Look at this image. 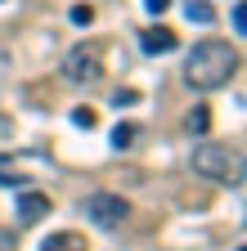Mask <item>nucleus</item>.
<instances>
[{"label":"nucleus","mask_w":247,"mask_h":251,"mask_svg":"<svg viewBox=\"0 0 247 251\" xmlns=\"http://www.w3.org/2000/svg\"><path fill=\"white\" fill-rule=\"evenodd\" d=\"M234 72H238V54L225 41H202L184 58V85L189 90H220Z\"/></svg>","instance_id":"1"},{"label":"nucleus","mask_w":247,"mask_h":251,"mask_svg":"<svg viewBox=\"0 0 247 251\" xmlns=\"http://www.w3.org/2000/svg\"><path fill=\"white\" fill-rule=\"evenodd\" d=\"M193 171L202 179H216V184H234V188L243 184V162L225 144H198L193 148Z\"/></svg>","instance_id":"2"},{"label":"nucleus","mask_w":247,"mask_h":251,"mask_svg":"<svg viewBox=\"0 0 247 251\" xmlns=\"http://www.w3.org/2000/svg\"><path fill=\"white\" fill-rule=\"evenodd\" d=\"M81 215H85L95 229H117L121 220L131 215V206H126V198H117V193H90V198L81 202Z\"/></svg>","instance_id":"3"},{"label":"nucleus","mask_w":247,"mask_h":251,"mask_svg":"<svg viewBox=\"0 0 247 251\" xmlns=\"http://www.w3.org/2000/svg\"><path fill=\"white\" fill-rule=\"evenodd\" d=\"M63 76L68 81H99L104 76V50L95 45V41H81V45H72V54L63 58Z\"/></svg>","instance_id":"4"},{"label":"nucleus","mask_w":247,"mask_h":251,"mask_svg":"<svg viewBox=\"0 0 247 251\" xmlns=\"http://www.w3.org/2000/svg\"><path fill=\"white\" fill-rule=\"evenodd\" d=\"M180 45V36L171 27H148V31H139V50L144 54H171Z\"/></svg>","instance_id":"5"},{"label":"nucleus","mask_w":247,"mask_h":251,"mask_svg":"<svg viewBox=\"0 0 247 251\" xmlns=\"http://www.w3.org/2000/svg\"><path fill=\"white\" fill-rule=\"evenodd\" d=\"M18 215H23V225L45 220V215H50V198H45V193H23V198H18Z\"/></svg>","instance_id":"6"},{"label":"nucleus","mask_w":247,"mask_h":251,"mask_svg":"<svg viewBox=\"0 0 247 251\" xmlns=\"http://www.w3.org/2000/svg\"><path fill=\"white\" fill-rule=\"evenodd\" d=\"M41 251H90V247H85V238H81V233L63 229V233H50V238L41 242Z\"/></svg>","instance_id":"7"},{"label":"nucleus","mask_w":247,"mask_h":251,"mask_svg":"<svg viewBox=\"0 0 247 251\" xmlns=\"http://www.w3.org/2000/svg\"><path fill=\"white\" fill-rule=\"evenodd\" d=\"M184 18L198 23V27H211L216 23V9L207 5V0H184Z\"/></svg>","instance_id":"8"},{"label":"nucleus","mask_w":247,"mask_h":251,"mask_svg":"<svg viewBox=\"0 0 247 251\" xmlns=\"http://www.w3.org/2000/svg\"><path fill=\"white\" fill-rule=\"evenodd\" d=\"M184 130H189V135H207V130H211V112H207V108L198 103V108H193L189 117H184Z\"/></svg>","instance_id":"9"},{"label":"nucleus","mask_w":247,"mask_h":251,"mask_svg":"<svg viewBox=\"0 0 247 251\" xmlns=\"http://www.w3.org/2000/svg\"><path fill=\"white\" fill-rule=\"evenodd\" d=\"M135 135H139V130H135L131 121H117V126H112V148H117V152H121V148H131Z\"/></svg>","instance_id":"10"},{"label":"nucleus","mask_w":247,"mask_h":251,"mask_svg":"<svg viewBox=\"0 0 247 251\" xmlns=\"http://www.w3.org/2000/svg\"><path fill=\"white\" fill-rule=\"evenodd\" d=\"M72 126H81V130H95V126H99V112H95V108H72Z\"/></svg>","instance_id":"11"},{"label":"nucleus","mask_w":247,"mask_h":251,"mask_svg":"<svg viewBox=\"0 0 247 251\" xmlns=\"http://www.w3.org/2000/svg\"><path fill=\"white\" fill-rule=\"evenodd\" d=\"M72 23L77 27H90V23H95V5H72Z\"/></svg>","instance_id":"12"},{"label":"nucleus","mask_w":247,"mask_h":251,"mask_svg":"<svg viewBox=\"0 0 247 251\" xmlns=\"http://www.w3.org/2000/svg\"><path fill=\"white\" fill-rule=\"evenodd\" d=\"M234 31L247 36V5H234Z\"/></svg>","instance_id":"13"},{"label":"nucleus","mask_w":247,"mask_h":251,"mask_svg":"<svg viewBox=\"0 0 247 251\" xmlns=\"http://www.w3.org/2000/svg\"><path fill=\"white\" fill-rule=\"evenodd\" d=\"M135 99H139L135 90H117V94H112V103H117V108H121V103H135Z\"/></svg>","instance_id":"14"},{"label":"nucleus","mask_w":247,"mask_h":251,"mask_svg":"<svg viewBox=\"0 0 247 251\" xmlns=\"http://www.w3.org/2000/svg\"><path fill=\"white\" fill-rule=\"evenodd\" d=\"M14 179H18V175H14V166L5 162V157H0V184H14Z\"/></svg>","instance_id":"15"},{"label":"nucleus","mask_w":247,"mask_h":251,"mask_svg":"<svg viewBox=\"0 0 247 251\" xmlns=\"http://www.w3.org/2000/svg\"><path fill=\"white\" fill-rule=\"evenodd\" d=\"M0 251H18V242H14V233H9V229H0Z\"/></svg>","instance_id":"16"},{"label":"nucleus","mask_w":247,"mask_h":251,"mask_svg":"<svg viewBox=\"0 0 247 251\" xmlns=\"http://www.w3.org/2000/svg\"><path fill=\"white\" fill-rule=\"evenodd\" d=\"M144 9L148 14H162V9H171V0H144Z\"/></svg>","instance_id":"17"},{"label":"nucleus","mask_w":247,"mask_h":251,"mask_svg":"<svg viewBox=\"0 0 247 251\" xmlns=\"http://www.w3.org/2000/svg\"><path fill=\"white\" fill-rule=\"evenodd\" d=\"M238 251H243V247H238Z\"/></svg>","instance_id":"18"}]
</instances>
